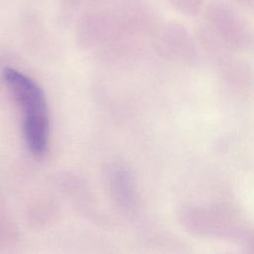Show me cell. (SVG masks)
<instances>
[{
	"instance_id": "1",
	"label": "cell",
	"mask_w": 254,
	"mask_h": 254,
	"mask_svg": "<svg viewBox=\"0 0 254 254\" xmlns=\"http://www.w3.org/2000/svg\"><path fill=\"white\" fill-rule=\"evenodd\" d=\"M3 78L23 114V133L30 152L43 156L49 145L50 115L41 86L30 76L12 68L3 70Z\"/></svg>"
}]
</instances>
